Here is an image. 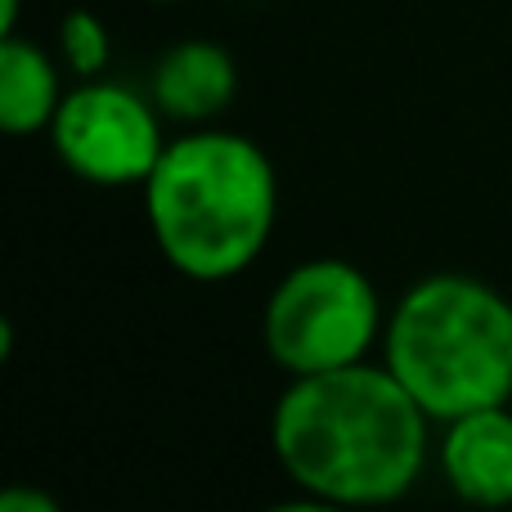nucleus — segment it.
Returning a JSON list of instances; mask_svg holds the SVG:
<instances>
[{
  "label": "nucleus",
  "instance_id": "obj_1",
  "mask_svg": "<svg viewBox=\"0 0 512 512\" xmlns=\"http://www.w3.org/2000/svg\"><path fill=\"white\" fill-rule=\"evenodd\" d=\"M427 427L387 364H346L283 387L270 414V450L306 495L342 508H387L427 468Z\"/></svg>",
  "mask_w": 512,
  "mask_h": 512
},
{
  "label": "nucleus",
  "instance_id": "obj_2",
  "mask_svg": "<svg viewBox=\"0 0 512 512\" xmlns=\"http://www.w3.org/2000/svg\"><path fill=\"white\" fill-rule=\"evenodd\" d=\"M144 216L171 270L198 283L239 279L274 234L279 176L248 135L189 126L144 180Z\"/></svg>",
  "mask_w": 512,
  "mask_h": 512
},
{
  "label": "nucleus",
  "instance_id": "obj_3",
  "mask_svg": "<svg viewBox=\"0 0 512 512\" xmlns=\"http://www.w3.org/2000/svg\"><path fill=\"white\" fill-rule=\"evenodd\" d=\"M382 364L432 423L512 400V301L472 274L418 279L382 333Z\"/></svg>",
  "mask_w": 512,
  "mask_h": 512
},
{
  "label": "nucleus",
  "instance_id": "obj_4",
  "mask_svg": "<svg viewBox=\"0 0 512 512\" xmlns=\"http://www.w3.org/2000/svg\"><path fill=\"white\" fill-rule=\"evenodd\" d=\"M261 333L270 360L288 378H306L369 360L387 333V319L378 288L360 265L342 256H315L274 283Z\"/></svg>",
  "mask_w": 512,
  "mask_h": 512
},
{
  "label": "nucleus",
  "instance_id": "obj_5",
  "mask_svg": "<svg viewBox=\"0 0 512 512\" xmlns=\"http://www.w3.org/2000/svg\"><path fill=\"white\" fill-rule=\"evenodd\" d=\"M50 144L72 176L104 189L144 185L167 149L158 104L104 77H90L63 95L50 122Z\"/></svg>",
  "mask_w": 512,
  "mask_h": 512
},
{
  "label": "nucleus",
  "instance_id": "obj_6",
  "mask_svg": "<svg viewBox=\"0 0 512 512\" xmlns=\"http://www.w3.org/2000/svg\"><path fill=\"white\" fill-rule=\"evenodd\" d=\"M441 477L472 508H512V409L490 405L441 423Z\"/></svg>",
  "mask_w": 512,
  "mask_h": 512
},
{
  "label": "nucleus",
  "instance_id": "obj_7",
  "mask_svg": "<svg viewBox=\"0 0 512 512\" xmlns=\"http://www.w3.org/2000/svg\"><path fill=\"white\" fill-rule=\"evenodd\" d=\"M239 95V68L230 50L216 41H180L158 59L149 81V99L167 122L207 126Z\"/></svg>",
  "mask_w": 512,
  "mask_h": 512
},
{
  "label": "nucleus",
  "instance_id": "obj_8",
  "mask_svg": "<svg viewBox=\"0 0 512 512\" xmlns=\"http://www.w3.org/2000/svg\"><path fill=\"white\" fill-rule=\"evenodd\" d=\"M63 95L68 90L59 81V63L41 45L23 41L18 32L0 36V126L5 135L23 140V135L50 131Z\"/></svg>",
  "mask_w": 512,
  "mask_h": 512
},
{
  "label": "nucleus",
  "instance_id": "obj_9",
  "mask_svg": "<svg viewBox=\"0 0 512 512\" xmlns=\"http://www.w3.org/2000/svg\"><path fill=\"white\" fill-rule=\"evenodd\" d=\"M108 54H113V36H108V27L99 23V14H90V9H72V14H63L59 59L72 77H81V81L104 77Z\"/></svg>",
  "mask_w": 512,
  "mask_h": 512
},
{
  "label": "nucleus",
  "instance_id": "obj_10",
  "mask_svg": "<svg viewBox=\"0 0 512 512\" xmlns=\"http://www.w3.org/2000/svg\"><path fill=\"white\" fill-rule=\"evenodd\" d=\"M0 512H63V508H59V499L36 486H9L0 495Z\"/></svg>",
  "mask_w": 512,
  "mask_h": 512
},
{
  "label": "nucleus",
  "instance_id": "obj_11",
  "mask_svg": "<svg viewBox=\"0 0 512 512\" xmlns=\"http://www.w3.org/2000/svg\"><path fill=\"white\" fill-rule=\"evenodd\" d=\"M265 512H355V508H342V504H333V499H319V495H306V490H301L297 499H283V504H270Z\"/></svg>",
  "mask_w": 512,
  "mask_h": 512
},
{
  "label": "nucleus",
  "instance_id": "obj_12",
  "mask_svg": "<svg viewBox=\"0 0 512 512\" xmlns=\"http://www.w3.org/2000/svg\"><path fill=\"white\" fill-rule=\"evenodd\" d=\"M18 5H23V0H0V36L18 32Z\"/></svg>",
  "mask_w": 512,
  "mask_h": 512
},
{
  "label": "nucleus",
  "instance_id": "obj_13",
  "mask_svg": "<svg viewBox=\"0 0 512 512\" xmlns=\"http://www.w3.org/2000/svg\"><path fill=\"white\" fill-rule=\"evenodd\" d=\"M153 5H171V0H153Z\"/></svg>",
  "mask_w": 512,
  "mask_h": 512
}]
</instances>
